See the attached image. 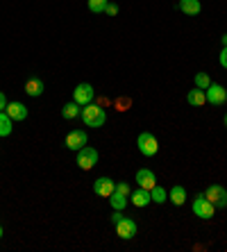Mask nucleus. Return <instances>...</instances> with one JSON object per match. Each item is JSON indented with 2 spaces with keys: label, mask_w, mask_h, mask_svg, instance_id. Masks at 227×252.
Instances as JSON below:
<instances>
[{
  "label": "nucleus",
  "mask_w": 227,
  "mask_h": 252,
  "mask_svg": "<svg viewBox=\"0 0 227 252\" xmlns=\"http://www.w3.org/2000/svg\"><path fill=\"white\" fill-rule=\"evenodd\" d=\"M187 102H189L191 107H202L204 102H207V95H204L202 89L195 87L193 91H189V94H187Z\"/></svg>",
  "instance_id": "f3484780"
},
{
  "label": "nucleus",
  "mask_w": 227,
  "mask_h": 252,
  "mask_svg": "<svg viewBox=\"0 0 227 252\" xmlns=\"http://www.w3.org/2000/svg\"><path fill=\"white\" fill-rule=\"evenodd\" d=\"M132 105V100L130 98H118L116 100V107H118V112H128V107Z\"/></svg>",
  "instance_id": "b1692460"
},
{
  "label": "nucleus",
  "mask_w": 227,
  "mask_h": 252,
  "mask_svg": "<svg viewBox=\"0 0 227 252\" xmlns=\"http://www.w3.org/2000/svg\"><path fill=\"white\" fill-rule=\"evenodd\" d=\"M14 132V121L7 112H0V136H9Z\"/></svg>",
  "instance_id": "6ab92c4d"
},
{
  "label": "nucleus",
  "mask_w": 227,
  "mask_h": 252,
  "mask_svg": "<svg viewBox=\"0 0 227 252\" xmlns=\"http://www.w3.org/2000/svg\"><path fill=\"white\" fill-rule=\"evenodd\" d=\"M114 229H116V236L118 239H123V241H130V239L136 236V223H134L132 218H128V216H123L121 220L114 225Z\"/></svg>",
  "instance_id": "0eeeda50"
},
{
  "label": "nucleus",
  "mask_w": 227,
  "mask_h": 252,
  "mask_svg": "<svg viewBox=\"0 0 227 252\" xmlns=\"http://www.w3.org/2000/svg\"><path fill=\"white\" fill-rule=\"evenodd\" d=\"M204 95H207V102L214 105V107H221V105H225L227 102V91H225V87H221V84L211 82L209 89L204 91Z\"/></svg>",
  "instance_id": "6e6552de"
},
{
  "label": "nucleus",
  "mask_w": 227,
  "mask_h": 252,
  "mask_svg": "<svg viewBox=\"0 0 227 252\" xmlns=\"http://www.w3.org/2000/svg\"><path fill=\"white\" fill-rule=\"evenodd\" d=\"M116 191H118V193H125V195L132 193V189H130L128 182H116Z\"/></svg>",
  "instance_id": "393cba45"
},
{
  "label": "nucleus",
  "mask_w": 227,
  "mask_h": 252,
  "mask_svg": "<svg viewBox=\"0 0 227 252\" xmlns=\"http://www.w3.org/2000/svg\"><path fill=\"white\" fill-rule=\"evenodd\" d=\"M98 159H100L98 150L91 146H84L82 150H77V166H80L82 170H91L98 164Z\"/></svg>",
  "instance_id": "39448f33"
},
{
  "label": "nucleus",
  "mask_w": 227,
  "mask_h": 252,
  "mask_svg": "<svg viewBox=\"0 0 227 252\" xmlns=\"http://www.w3.org/2000/svg\"><path fill=\"white\" fill-rule=\"evenodd\" d=\"M128 200H130V195H125V193H118V191H114V193L109 195V205H111V209H118V211H123L125 207H128Z\"/></svg>",
  "instance_id": "a211bd4d"
},
{
  "label": "nucleus",
  "mask_w": 227,
  "mask_h": 252,
  "mask_svg": "<svg viewBox=\"0 0 227 252\" xmlns=\"http://www.w3.org/2000/svg\"><path fill=\"white\" fill-rule=\"evenodd\" d=\"M105 14H109V16H116V14H118V5H116V2H107Z\"/></svg>",
  "instance_id": "a878e982"
},
{
  "label": "nucleus",
  "mask_w": 227,
  "mask_h": 252,
  "mask_svg": "<svg viewBox=\"0 0 227 252\" xmlns=\"http://www.w3.org/2000/svg\"><path fill=\"white\" fill-rule=\"evenodd\" d=\"M150 198H152V202H157V205H163V202H166V198H168V193H166V189H163V187L155 184V187L150 189Z\"/></svg>",
  "instance_id": "412c9836"
},
{
  "label": "nucleus",
  "mask_w": 227,
  "mask_h": 252,
  "mask_svg": "<svg viewBox=\"0 0 227 252\" xmlns=\"http://www.w3.org/2000/svg\"><path fill=\"white\" fill-rule=\"evenodd\" d=\"M80 118L84 121V125L87 127H102L105 125V121H107V112L102 109L100 105H94V102H89V105H84L82 107V114H80Z\"/></svg>",
  "instance_id": "f257e3e1"
},
{
  "label": "nucleus",
  "mask_w": 227,
  "mask_h": 252,
  "mask_svg": "<svg viewBox=\"0 0 227 252\" xmlns=\"http://www.w3.org/2000/svg\"><path fill=\"white\" fill-rule=\"evenodd\" d=\"M218 62H221L223 68H227V48H223V50H221V57H218Z\"/></svg>",
  "instance_id": "cd10ccee"
},
{
  "label": "nucleus",
  "mask_w": 227,
  "mask_h": 252,
  "mask_svg": "<svg viewBox=\"0 0 227 252\" xmlns=\"http://www.w3.org/2000/svg\"><path fill=\"white\" fill-rule=\"evenodd\" d=\"M109 0H89V12L91 14H102Z\"/></svg>",
  "instance_id": "5701e85b"
},
{
  "label": "nucleus",
  "mask_w": 227,
  "mask_h": 252,
  "mask_svg": "<svg viewBox=\"0 0 227 252\" xmlns=\"http://www.w3.org/2000/svg\"><path fill=\"white\" fill-rule=\"evenodd\" d=\"M94 98H96V89L91 87L89 82L77 84L75 91H73V100H75V102H77L80 107L89 105V102H94Z\"/></svg>",
  "instance_id": "423d86ee"
},
{
  "label": "nucleus",
  "mask_w": 227,
  "mask_h": 252,
  "mask_svg": "<svg viewBox=\"0 0 227 252\" xmlns=\"http://www.w3.org/2000/svg\"><path fill=\"white\" fill-rule=\"evenodd\" d=\"M5 112L9 114V118H12V121H25V118H28V107H25L23 102H18V100L9 102Z\"/></svg>",
  "instance_id": "f8f14e48"
},
{
  "label": "nucleus",
  "mask_w": 227,
  "mask_h": 252,
  "mask_svg": "<svg viewBox=\"0 0 227 252\" xmlns=\"http://www.w3.org/2000/svg\"><path fill=\"white\" fill-rule=\"evenodd\" d=\"M168 200L173 202L175 207L184 205V202H187V189L180 187V184H175V187H170V191H168Z\"/></svg>",
  "instance_id": "dca6fc26"
},
{
  "label": "nucleus",
  "mask_w": 227,
  "mask_h": 252,
  "mask_svg": "<svg viewBox=\"0 0 227 252\" xmlns=\"http://www.w3.org/2000/svg\"><path fill=\"white\" fill-rule=\"evenodd\" d=\"M193 82H195V87L202 89V91H207L211 84V77L207 75V73H195V77H193Z\"/></svg>",
  "instance_id": "4be33fe9"
},
{
  "label": "nucleus",
  "mask_w": 227,
  "mask_h": 252,
  "mask_svg": "<svg viewBox=\"0 0 227 252\" xmlns=\"http://www.w3.org/2000/svg\"><path fill=\"white\" fill-rule=\"evenodd\" d=\"M225 125H227V114H225Z\"/></svg>",
  "instance_id": "7c9ffc66"
},
{
  "label": "nucleus",
  "mask_w": 227,
  "mask_h": 252,
  "mask_svg": "<svg viewBox=\"0 0 227 252\" xmlns=\"http://www.w3.org/2000/svg\"><path fill=\"white\" fill-rule=\"evenodd\" d=\"M136 146H139V153L143 155V157H155V155L159 153V141L155 134H150V132H141L139 139H136Z\"/></svg>",
  "instance_id": "f03ea898"
},
{
  "label": "nucleus",
  "mask_w": 227,
  "mask_h": 252,
  "mask_svg": "<svg viewBox=\"0 0 227 252\" xmlns=\"http://www.w3.org/2000/svg\"><path fill=\"white\" fill-rule=\"evenodd\" d=\"M204 198L209 200L214 207L225 209L227 207V189H223L221 184H209V187L204 189Z\"/></svg>",
  "instance_id": "20e7f679"
},
{
  "label": "nucleus",
  "mask_w": 227,
  "mask_h": 252,
  "mask_svg": "<svg viewBox=\"0 0 227 252\" xmlns=\"http://www.w3.org/2000/svg\"><path fill=\"white\" fill-rule=\"evenodd\" d=\"M43 91H46V84H43L41 77H30L28 82H25V94H28L30 98H39Z\"/></svg>",
  "instance_id": "ddd939ff"
},
{
  "label": "nucleus",
  "mask_w": 227,
  "mask_h": 252,
  "mask_svg": "<svg viewBox=\"0 0 227 252\" xmlns=\"http://www.w3.org/2000/svg\"><path fill=\"white\" fill-rule=\"evenodd\" d=\"M193 214L198 218H202V220H209V218H214V211H216V207L211 205L209 200L204 198V193H198L195 195V200H193Z\"/></svg>",
  "instance_id": "7ed1b4c3"
},
{
  "label": "nucleus",
  "mask_w": 227,
  "mask_h": 252,
  "mask_svg": "<svg viewBox=\"0 0 227 252\" xmlns=\"http://www.w3.org/2000/svg\"><path fill=\"white\" fill-rule=\"evenodd\" d=\"M177 7H180V12L189 14V16H198V14L202 12L200 0H180V2H177Z\"/></svg>",
  "instance_id": "2eb2a0df"
},
{
  "label": "nucleus",
  "mask_w": 227,
  "mask_h": 252,
  "mask_svg": "<svg viewBox=\"0 0 227 252\" xmlns=\"http://www.w3.org/2000/svg\"><path fill=\"white\" fill-rule=\"evenodd\" d=\"M130 200H132V205L134 207H148L152 202V198H150V191H146V189H136V191H132L130 193Z\"/></svg>",
  "instance_id": "4468645a"
},
{
  "label": "nucleus",
  "mask_w": 227,
  "mask_h": 252,
  "mask_svg": "<svg viewBox=\"0 0 227 252\" xmlns=\"http://www.w3.org/2000/svg\"><path fill=\"white\" fill-rule=\"evenodd\" d=\"M114 191H116V182L111 177H98L94 182V193L100 195V198H109Z\"/></svg>",
  "instance_id": "9d476101"
},
{
  "label": "nucleus",
  "mask_w": 227,
  "mask_h": 252,
  "mask_svg": "<svg viewBox=\"0 0 227 252\" xmlns=\"http://www.w3.org/2000/svg\"><path fill=\"white\" fill-rule=\"evenodd\" d=\"M7 105H9V100H7V95L2 94V91H0V112H5Z\"/></svg>",
  "instance_id": "bb28decb"
},
{
  "label": "nucleus",
  "mask_w": 227,
  "mask_h": 252,
  "mask_svg": "<svg viewBox=\"0 0 227 252\" xmlns=\"http://www.w3.org/2000/svg\"><path fill=\"white\" fill-rule=\"evenodd\" d=\"M134 182L139 184L141 189L150 191V189L157 184V175H155L150 168H139V170H136V180H134Z\"/></svg>",
  "instance_id": "9b49d317"
},
{
  "label": "nucleus",
  "mask_w": 227,
  "mask_h": 252,
  "mask_svg": "<svg viewBox=\"0 0 227 252\" xmlns=\"http://www.w3.org/2000/svg\"><path fill=\"white\" fill-rule=\"evenodd\" d=\"M221 41H223V48H227V34H223V39H221Z\"/></svg>",
  "instance_id": "c85d7f7f"
},
{
  "label": "nucleus",
  "mask_w": 227,
  "mask_h": 252,
  "mask_svg": "<svg viewBox=\"0 0 227 252\" xmlns=\"http://www.w3.org/2000/svg\"><path fill=\"white\" fill-rule=\"evenodd\" d=\"M80 114H82V109L75 100H73V102H66V105L62 107V116H64L66 121H73V118H77Z\"/></svg>",
  "instance_id": "aec40b11"
},
{
  "label": "nucleus",
  "mask_w": 227,
  "mask_h": 252,
  "mask_svg": "<svg viewBox=\"0 0 227 252\" xmlns=\"http://www.w3.org/2000/svg\"><path fill=\"white\" fill-rule=\"evenodd\" d=\"M87 141H89V136H87V132L84 129H73V132H68L66 134V148L68 150H73V153H77V150H82V148L87 146Z\"/></svg>",
  "instance_id": "1a4fd4ad"
},
{
  "label": "nucleus",
  "mask_w": 227,
  "mask_h": 252,
  "mask_svg": "<svg viewBox=\"0 0 227 252\" xmlns=\"http://www.w3.org/2000/svg\"><path fill=\"white\" fill-rule=\"evenodd\" d=\"M2 234H5V229H2V225H0V239H2Z\"/></svg>",
  "instance_id": "c756f323"
}]
</instances>
